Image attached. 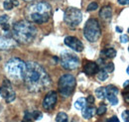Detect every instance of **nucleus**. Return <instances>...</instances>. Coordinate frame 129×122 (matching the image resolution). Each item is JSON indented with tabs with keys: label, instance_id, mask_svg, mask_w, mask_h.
<instances>
[{
	"label": "nucleus",
	"instance_id": "c9c22d12",
	"mask_svg": "<svg viewBox=\"0 0 129 122\" xmlns=\"http://www.w3.org/2000/svg\"><path fill=\"white\" fill-rule=\"evenodd\" d=\"M116 31H117V32H119V33H121V32H122V28H120V27H116Z\"/></svg>",
	"mask_w": 129,
	"mask_h": 122
},
{
	"label": "nucleus",
	"instance_id": "1a4fd4ad",
	"mask_svg": "<svg viewBox=\"0 0 129 122\" xmlns=\"http://www.w3.org/2000/svg\"><path fill=\"white\" fill-rule=\"evenodd\" d=\"M0 95L4 98V100L7 103H10L12 101H14V99L16 98V93L14 92L11 81L7 78H5L3 80L2 85L0 86Z\"/></svg>",
	"mask_w": 129,
	"mask_h": 122
},
{
	"label": "nucleus",
	"instance_id": "72a5a7b5",
	"mask_svg": "<svg viewBox=\"0 0 129 122\" xmlns=\"http://www.w3.org/2000/svg\"><path fill=\"white\" fill-rule=\"evenodd\" d=\"M107 122H120V121H119V119H118L116 116H112L110 119L107 120Z\"/></svg>",
	"mask_w": 129,
	"mask_h": 122
},
{
	"label": "nucleus",
	"instance_id": "6e6552de",
	"mask_svg": "<svg viewBox=\"0 0 129 122\" xmlns=\"http://www.w3.org/2000/svg\"><path fill=\"white\" fill-rule=\"evenodd\" d=\"M61 65L64 70H76L80 65V60L74 53L64 52L61 56Z\"/></svg>",
	"mask_w": 129,
	"mask_h": 122
},
{
	"label": "nucleus",
	"instance_id": "20e7f679",
	"mask_svg": "<svg viewBox=\"0 0 129 122\" xmlns=\"http://www.w3.org/2000/svg\"><path fill=\"white\" fill-rule=\"evenodd\" d=\"M4 70L10 81L19 82L24 78L26 63L19 58H11L5 64Z\"/></svg>",
	"mask_w": 129,
	"mask_h": 122
},
{
	"label": "nucleus",
	"instance_id": "aec40b11",
	"mask_svg": "<svg viewBox=\"0 0 129 122\" xmlns=\"http://www.w3.org/2000/svg\"><path fill=\"white\" fill-rule=\"evenodd\" d=\"M95 95L97 98L103 99L106 97V92H105V87H98L95 90Z\"/></svg>",
	"mask_w": 129,
	"mask_h": 122
},
{
	"label": "nucleus",
	"instance_id": "9d476101",
	"mask_svg": "<svg viewBox=\"0 0 129 122\" xmlns=\"http://www.w3.org/2000/svg\"><path fill=\"white\" fill-rule=\"evenodd\" d=\"M64 43L66 46H68L69 48H71L72 50H74L76 52L80 53V52L83 51V44L76 37H72V36L66 37Z\"/></svg>",
	"mask_w": 129,
	"mask_h": 122
},
{
	"label": "nucleus",
	"instance_id": "ea45409f",
	"mask_svg": "<svg viewBox=\"0 0 129 122\" xmlns=\"http://www.w3.org/2000/svg\"><path fill=\"white\" fill-rule=\"evenodd\" d=\"M128 51H129V48H128Z\"/></svg>",
	"mask_w": 129,
	"mask_h": 122
},
{
	"label": "nucleus",
	"instance_id": "2eb2a0df",
	"mask_svg": "<svg viewBox=\"0 0 129 122\" xmlns=\"http://www.w3.org/2000/svg\"><path fill=\"white\" fill-rule=\"evenodd\" d=\"M95 113V108L92 106H85L82 109V117L84 119H90Z\"/></svg>",
	"mask_w": 129,
	"mask_h": 122
},
{
	"label": "nucleus",
	"instance_id": "bb28decb",
	"mask_svg": "<svg viewBox=\"0 0 129 122\" xmlns=\"http://www.w3.org/2000/svg\"><path fill=\"white\" fill-rule=\"evenodd\" d=\"M122 95H123V97H124V100L129 103V85L128 86H126V87H124V90L122 92Z\"/></svg>",
	"mask_w": 129,
	"mask_h": 122
},
{
	"label": "nucleus",
	"instance_id": "f03ea898",
	"mask_svg": "<svg viewBox=\"0 0 129 122\" xmlns=\"http://www.w3.org/2000/svg\"><path fill=\"white\" fill-rule=\"evenodd\" d=\"M52 16V7L51 5L45 2L32 3L25 9V17L27 21L36 24L47 23Z\"/></svg>",
	"mask_w": 129,
	"mask_h": 122
},
{
	"label": "nucleus",
	"instance_id": "412c9836",
	"mask_svg": "<svg viewBox=\"0 0 129 122\" xmlns=\"http://www.w3.org/2000/svg\"><path fill=\"white\" fill-rule=\"evenodd\" d=\"M105 98H107L108 101L110 102V104H112V105H116L118 103V98H117V95L116 94L108 93V94H106V97Z\"/></svg>",
	"mask_w": 129,
	"mask_h": 122
},
{
	"label": "nucleus",
	"instance_id": "e433bc0d",
	"mask_svg": "<svg viewBox=\"0 0 129 122\" xmlns=\"http://www.w3.org/2000/svg\"><path fill=\"white\" fill-rule=\"evenodd\" d=\"M24 1H26V2H32V1H35V0H24Z\"/></svg>",
	"mask_w": 129,
	"mask_h": 122
},
{
	"label": "nucleus",
	"instance_id": "4be33fe9",
	"mask_svg": "<svg viewBox=\"0 0 129 122\" xmlns=\"http://www.w3.org/2000/svg\"><path fill=\"white\" fill-rule=\"evenodd\" d=\"M68 120V115L64 112H59L56 116V122H64Z\"/></svg>",
	"mask_w": 129,
	"mask_h": 122
},
{
	"label": "nucleus",
	"instance_id": "c756f323",
	"mask_svg": "<svg viewBox=\"0 0 129 122\" xmlns=\"http://www.w3.org/2000/svg\"><path fill=\"white\" fill-rule=\"evenodd\" d=\"M122 118L125 122H129V110H125L122 113Z\"/></svg>",
	"mask_w": 129,
	"mask_h": 122
},
{
	"label": "nucleus",
	"instance_id": "39448f33",
	"mask_svg": "<svg viewBox=\"0 0 129 122\" xmlns=\"http://www.w3.org/2000/svg\"><path fill=\"white\" fill-rule=\"evenodd\" d=\"M83 35H84V38L88 42H91V43L96 42L100 38L101 30H100L99 23L96 19L90 18L86 21L84 28H83Z\"/></svg>",
	"mask_w": 129,
	"mask_h": 122
},
{
	"label": "nucleus",
	"instance_id": "ddd939ff",
	"mask_svg": "<svg viewBox=\"0 0 129 122\" xmlns=\"http://www.w3.org/2000/svg\"><path fill=\"white\" fill-rule=\"evenodd\" d=\"M99 68L98 65L94 62H87L83 67V73L87 76H93L97 74Z\"/></svg>",
	"mask_w": 129,
	"mask_h": 122
},
{
	"label": "nucleus",
	"instance_id": "393cba45",
	"mask_svg": "<svg viewBox=\"0 0 129 122\" xmlns=\"http://www.w3.org/2000/svg\"><path fill=\"white\" fill-rule=\"evenodd\" d=\"M97 8H98V4H97L96 2H91V3L88 4L86 10L90 12V11H94V10H96Z\"/></svg>",
	"mask_w": 129,
	"mask_h": 122
},
{
	"label": "nucleus",
	"instance_id": "cd10ccee",
	"mask_svg": "<svg viewBox=\"0 0 129 122\" xmlns=\"http://www.w3.org/2000/svg\"><path fill=\"white\" fill-rule=\"evenodd\" d=\"M103 69L107 72V73H111L114 71V65H113V63H108V64H106L104 67H103Z\"/></svg>",
	"mask_w": 129,
	"mask_h": 122
},
{
	"label": "nucleus",
	"instance_id": "2f4dec72",
	"mask_svg": "<svg viewBox=\"0 0 129 122\" xmlns=\"http://www.w3.org/2000/svg\"><path fill=\"white\" fill-rule=\"evenodd\" d=\"M85 101H86L88 104H92V103H94V97H93L92 95H88V96L86 97Z\"/></svg>",
	"mask_w": 129,
	"mask_h": 122
},
{
	"label": "nucleus",
	"instance_id": "473e14b6",
	"mask_svg": "<svg viewBox=\"0 0 129 122\" xmlns=\"http://www.w3.org/2000/svg\"><path fill=\"white\" fill-rule=\"evenodd\" d=\"M118 3L120 5H128L129 0H118Z\"/></svg>",
	"mask_w": 129,
	"mask_h": 122
},
{
	"label": "nucleus",
	"instance_id": "0eeeda50",
	"mask_svg": "<svg viewBox=\"0 0 129 122\" xmlns=\"http://www.w3.org/2000/svg\"><path fill=\"white\" fill-rule=\"evenodd\" d=\"M81 19H82V14L80 9L75 7H69L66 9L64 14V21L69 27L71 28L77 27L81 22Z\"/></svg>",
	"mask_w": 129,
	"mask_h": 122
},
{
	"label": "nucleus",
	"instance_id": "f704fd0d",
	"mask_svg": "<svg viewBox=\"0 0 129 122\" xmlns=\"http://www.w3.org/2000/svg\"><path fill=\"white\" fill-rule=\"evenodd\" d=\"M129 85V80H126L124 83H123V87H126V86H128Z\"/></svg>",
	"mask_w": 129,
	"mask_h": 122
},
{
	"label": "nucleus",
	"instance_id": "f8f14e48",
	"mask_svg": "<svg viewBox=\"0 0 129 122\" xmlns=\"http://www.w3.org/2000/svg\"><path fill=\"white\" fill-rule=\"evenodd\" d=\"M17 46V42L12 37L0 36V51H9Z\"/></svg>",
	"mask_w": 129,
	"mask_h": 122
},
{
	"label": "nucleus",
	"instance_id": "58836bf2",
	"mask_svg": "<svg viewBox=\"0 0 129 122\" xmlns=\"http://www.w3.org/2000/svg\"><path fill=\"white\" fill-rule=\"evenodd\" d=\"M128 34H129V28H128Z\"/></svg>",
	"mask_w": 129,
	"mask_h": 122
},
{
	"label": "nucleus",
	"instance_id": "c85d7f7f",
	"mask_svg": "<svg viewBox=\"0 0 129 122\" xmlns=\"http://www.w3.org/2000/svg\"><path fill=\"white\" fill-rule=\"evenodd\" d=\"M42 116H43V114H42L41 111H38V110H37V111L32 112V118L33 119H35V120H39V119H41Z\"/></svg>",
	"mask_w": 129,
	"mask_h": 122
},
{
	"label": "nucleus",
	"instance_id": "423d86ee",
	"mask_svg": "<svg viewBox=\"0 0 129 122\" xmlns=\"http://www.w3.org/2000/svg\"><path fill=\"white\" fill-rule=\"evenodd\" d=\"M76 84H77V81L73 75H70V74L63 75L60 77L59 83H58L59 92L63 96L68 97L74 92L76 88Z\"/></svg>",
	"mask_w": 129,
	"mask_h": 122
},
{
	"label": "nucleus",
	"instance_id": "4c0bfd02",
	"mask_svg": "<svg viewBox=\"0 0 129 122\" xmlns=\"http://www.w3.org/2000/svg\"><path fill=\"white\" fill-rule=\"evenodd\" d=\"M127 74H128V75H129V67H128V68H127Z\"/></svg>",
	"mask_w": 129,
	"mask_h": 122
},
{
	"label": "nucleus",
	"instance_id": "f257e3e1",
	"mask_svg": "<svg viewBox=\"0 0 129 122\" xmlns=\"http://www.w3.org/2000/svg\"><path fill=\"white\" fill-rule=\"evenodd\" d=\"M26 87L31 92H41L51 85V77L45 69L35 62L26 63L23 78Z\"/></svg>",
	"mask_w": 129,
	"mask_h": 122
},
{
	"label": "nucleus",
	"instance_id": "6ab92c4d",
	"mask_svg": "<svg viewBox=\"0 0 129 122\" xmlns=\"http://www.w3.org/2000/svg\"><path fill=\"white\" fill-rule=\"evenodd\" d=\"M85 103H86L85 98L81 97V98H79V99L75 102V107H76L77 109H79V110H82V109L85 107Z\"/></svg>",
	"mask_w": 129,
	"mask_h": 122
},
{
	"label": "nucleus",
	"instance_id": "7c9ffc66",
	"mask_svg": "<svg viewBox=\"0 0 129 122\" xmlns=\"http://www.w3.org/2000/svg\"><path fill=\"white\" fill-rule=\"evenodd\" d=\"M120 41H121V43L126 44L127 42H129V37L127 36V35H121V37H120Z\"/></svg>",
	"mask_w": 129,
	"mask_h": 122
},
{
	"label": "nucleus",
	"instance_id": "5701e85b",
	"mask_svg": "<svg viewBox=\"0 0 129 122\" xmlns=\"http://www.w3.org/2000/svg\"><path fill=\"white\" fill-rule=\"evenodd\" d=\"M105 92H106V94L111 93V94H116V95H117V93H118V88H117L116 86H114V85H107V86L105 87Z\"/></svg>",
	"mask_w": 129,
	"mask_h": 122
},
{
	"label": "nucleus",
	"instance_id": "a878e982",
	"mask_svg": "<svg viewBox=\"0 0 129 122\" xmlns=\"http://www.w3.org/2000/svg\"><path fill=\"white\" fill-rule=\"evenodd\" d=\"M106 110H107L106 106H105L104 104H101L100 106L97 108V110H96L97 115H103V114H104V113L106 112Z\"/></svg>",
	"mask_w": 129,
	"mask_h": 122
},
{
	"label": "nucleus",
	"instance_id": "dca6fc26",
	"mask_svg": "<svg viewBox=\"0 0 129 122\" xmlns=\"http://www.w3.org/2000/svg\"><path fill=\"white\" fill-rule=\"evenodd\" d=\"M0 25L2 26L3 30L8 31L10 29L9 25V17L7 15H1L0 16Z\"/></svg>",
	"mask_w": 129,
	"mask_h": 122
},
{
	"label": "nucleus",
	"instance_id": "b1692460",
	"mask_svg": "<svg viewBox=\"0 0 129 122\" xmlns=\"http://www.w3.org/2000/svg\"><path fill=\"white\" fill-rule=\"evenodd\" d=\"M3 7H4L5 10H11L14 7L12 0H6V1H4L3 2Z\"/></svg>",
	"mask_w": 129,
	"mask_h": 122
},
{
	"label": "nucleus",
	"instance_id": "9b49d317",
	"mask_svg": "<svg viewBox=\"0 0 129 122\" xmlns=\"http://www.w3.org/2000/svg\"><path fill=\"white\" fill-rule=\"evenodd\" d=\"M57 100H58V94H57V92H53V90L52 92H49L46 94L44 100H43V107L46 110H51V109H53L55 107L56 103H57Z\"/></svg>",
	"mask_w": 129,
	"mask_h": 122
},
{
	"label": "nucleus",
	"instance_id": "f3484780",
	"mask_svg": "<svg viewBox=\"0 0 129 122\" xmlns=\"http://www.w3.org/2000/svg\"><path fill=\"white\" fill-rule=\"evenodd\" d=\"M101 54L104 55L106 58H110V59H112V58H114V57L116 56V51H115L113 48H108V49L103 50V51L101 52Z\"/></svg>",
	"mask_w": 129,
	"mask_h": 122
},
{
	"label": "nucleus",
	"instance_id": "a211bd4d",
	"mask_svg": "<svg viewBox=\"0 0 129 122\" xmlns=\"http://www.w3.org/2000/svg\"><path fill=\"white\" fill-rule=\"evenodd\" d=\"M96 76H97V78H98V80L104 81V80L108 77V73H107L104 69H101V70H98V72H97V74H96Z\"/></svg>",
	"mask_w": 129,
	"mask_h": 122
},
{
	"label": "nucleus",
	"instance_id": "4468645a",
	"mask_svg": "<svg viewBox=\"0 0 129 122\" xmlns=\"http://www.w3.org/2000/svg\"><path fill=\"white\" fill-rule=\"evenodd\" d=\"M99 16L102 20L104 21H109L111 19V16H112V10H111V7L110 6H104L100 9L99 11Z\"/></svg>",
	"mask_w": 129,
	"mask_h": 122
},
{
	"label": "nucleus",
	"instance_id": "7ed1b4c3",
	"mask_svg": "<svg viewBox=\"0 0 129 122\" xmlns=\"http://www.w3.org/2000/svg\"><path fill=\"white\" fill-rule=\"evenodd\" d=\"M12 35L14 40L21 44H30L37 35V29L33 23L22 20L16 22L12 27Z\"/></svg>",
	"mask_w": 129,
	"mask_h": 122
}]
</instances>
